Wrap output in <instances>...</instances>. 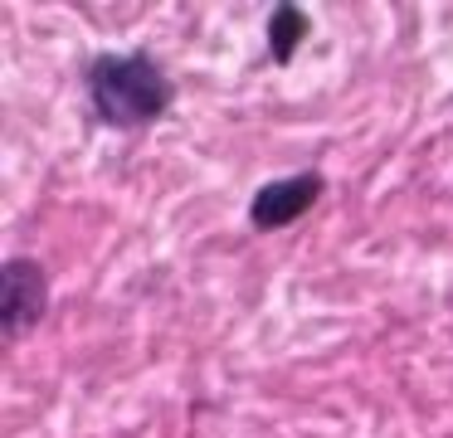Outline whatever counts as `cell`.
Listing matches in <instances>:
<instances>
[{
  "label": "cell",
  "mask_w": 453,
  "mask_h": 438,
  "mask_svg": "<svg viewBox=\"0 0 453 438\" xmlns=\"http://www.w3.org/2000/svg\"><path fill=\"white\" fill-rule=\"evenodd\" d=\"M303 39H307L303 5H293V0L273 5V15H268V54H273V64H293V54H297Z\"/></svg>",
  "instance_id": "277c9868"
},
{
  "label": "cell",
  "mask_w": 453,
  "mask_h": 438,
  "mask_svg": "<svg viewBox=\"0 0 453 438\" xmlns=\"http://www.w3.org/2000/svg\"><path fill=\"white\" fill-rule=\"evenodd\" d=\"M88 83V103L93 117L112 132H137V127H151L157 117H166V107L176 103V83L161 68L157 54L147 49H108L88 64L83 73Z\"/></svg>",
  "instance_id": "6da1fadb"
},
{
  "label": "cell",
  "mask_w": 453,
  "mask_h": 438,
  "mask_svg": "<svg viewBox=\"0 0 453 438\" xmlns=\"http://www.w3.org/2000/svg\"><path fill=\"white\" fill-rule=\"evenodd\" d=\"M322 190H326L322 171H297V175H283V181L258 185L254 200H249V224H254L258 234L288 229V224H297L317 200H322Z\"/></svg>",
  "instance_id": "7a4b0ae2"
},
{
  "label": "cell",
  "mask_w": 453,
  "mask_h": 438,
  "mask_svg": "<svg viewBox=\"0 0 453 438\" xmlns=\"http://www.w3.org/2000/svg\"><path fill=\"white\" fill-rule=\"evenodd\" d=\"M50 307V278L35 258H11L0 273V327L5 336L20 341Z\"/></svg>",
  "instance_id": "3957f363"
}]
</instances>
